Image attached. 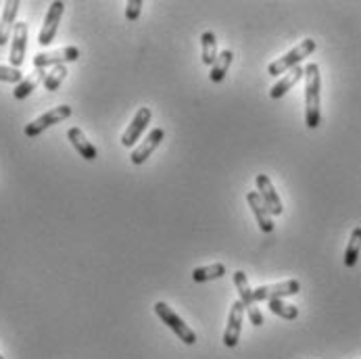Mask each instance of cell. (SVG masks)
Instances as JSON below:
<instances>
[{
	"label": "cell",
	"mask_w": 361,
	"mask_h": 359,
	"mask_svg": "<svg viewBox=\"0 0 361 359\" xmlns=\"http://www.w3.org/2000/svg\"><path fill=\"white\" fill-rule=\"evenodd\" d=\"M319 90H322L319 65L317 63H310L305 67V123H307L310 130H315L322 123Z\"/></svg>",
	"instance_id": "1"
},
{
	"label": "cell",
	"mask_w": 361,
	"mask_h": 359,
	"mask_svg": "<svg viewBox=\"0 0 361 359\" xmlns=\"http://www.w3.org/2000/svg\"><path fill=\"white\" fill-rule=\"evenodd\" d=\"M315 47H317L315 40L305 38V40H303L299 47H295L293 51H288L284 56L271 61V63L267 65V73H269V75H284V73H288L290 69L299 67V63H301L305 56H310L311 52L315 51Z\"/></svg>",
	"instance_id": "2"
},
{
	"label": "cell",
	"mask_w": 361,
	"mask_h": 359,
	"mask_svg": "<svg viewBox=\"0 0 361 359\" xmlns=\"http://www.w3.org/2000/svg\"><path fill=\"white\" fill-rule=\"evenodd\" d=\"M155 313L161 317V322L169 328V330H173V334L184 343V345H195L197 343V332L173 311V309L169 308L167 303H163V301H159L155 305Z\"/></svg>",
	"instance_id": "3"
},
{
	"label": "cell",
	"mask_w": 361,
	"mask_h": 359,
	"mask_svg": "<svg viewBox=\"0 0 361 359\" xmlns=\"http://www.w3.org/2000/svg\"><path fill=\"white\" fill-rule=\"evenodd\" d=\"M69 115H71V107L69 104H59V107H54L51 111H47L44 115H40L38 119H34L32 123H27L23 132H25L27 138H36V136H40L44 130H49L54 123L65 121Z\"/></svg>",
	"instance_id": "4"
},
{
	"label": "cell",
	"mask_w": 361,
	"mask_h": 359,
	"mask_svg": "<svg viewBox=\"0 0 361 359\" xmlns=\"http://www.w3.org/2000/svg\"><path fill=\"white\" fill-rule=\"evenodd\" d=\"M301 291V282L299 280H284L278 284H267V286H259L253 291V301H271V299H284V297H293L299 295Z\"/></svg>",
	"instance_id": "5"
},
{
	"label": "cell",
	"mask_w": 361,
	"mask_h": 359,
	"mask_svg": "<svg viewBox=\"0 0 361 359\" xmlns=\"http://www.w3.org/2000/svg\"><path fill=\"white\" fill-rule=\"evenodd\" d=\"M80 59V49L78 47H63L56 51L38 52L34 56V67L36 69H49V67H56V65H65V63H73Z\"/></svg>",
	"instance_id": "6"
},
{
	"label": "cell",
	"mask_w": 361,
	"mask_h": 359,
	"mask_svg": "<svg viewBox=\"0 0 361 359\" xmlns=\"http://www.w3.org/2000/svg\"><path fill=\"white\" fill-rule=\"evenodd\" d=\"M151 119H153V111H151L149 107H140V109L136 111L132 123L128 126V130L121 134V145L128 147V149L134 147V145L140 140V136L145 134V130L149 128Z\"/></svg>",
	"instance_id": "7"
},
{
	"label": "cell",
	"mask_w": 361,
	"mask_h": 359,
	"mask_svg": "<svg viewBox=\"0 0 361 359\" xmlns=\"http://www.w3.org/2000/svg\"><path fill=\"white\" fill-rule=\"evenodd\" d=\"M63 13H65V4H63L61 0H54L51 6H49V13H47V17H44L42 30H40V36H38V44H40V47H49V44H52Z\"/></svg>",
	"instance_id": "8"
},
{
	"label": "cell",
	"mask_w": 361,
	"mask_h": 359,
	"mask_svg": "<svg viewBox=\"0 0 361 359\" xmlns=\"http://www.w3.org/2000/svg\"><path fill=\"white\" fill-rule=\"evenodd\" d=\"M243 317H245V305L243 301H232V308L228 313V326H226V332H224V345L234 349L238 345V339H240V328H243Z\"/></svg>",
	"instance_id": "9"
},
{
	"label": "cell",
	"mask_w": 361,
	"mask_h": 359,
	"mask_svg": "<svg viewBox=\"0 0 361 359\" xmlns=\"http://www.w3.org/2000/svg\"><path fill=\"white\" fill-rule=\"evenodd\" d=\"M25 51H27V23L25 21H17L13 38H11V54H8L11 67L19 69L23 65Z\"/></svg>",
	"instance_id": "10"
},
{
	"label": "cell",
	"mask_w": 361,
	"mask_h": 359,
	"mask_svg": "<svg viewBox=\"0 0 361 359\" xmlns=\"http://www.w3.org/2000/svg\"><path fill=\"white\" fill-rule=\"evenodd\" d=\"M255 184H257L259 197H261V201L265 203V207L269 209V213H271V215H282V213H284L282 199L278 197V193H276L271 180H269L265 174H259L257 178H255Z\"/></svg>",
	"instance_id": "11"
},
{
	"label": "cell",
	"mask_w": 361,
	"mask_h": 359,
	"mask_svg": "<svg viewBox=\"0 0 361 359\" xmlns=\"http://www.w3.org/2000/svg\"><path fill=\"white\" fill-rule=\"evenodd\" d=\"M163 138H165L163 128H155V130H151V132H149V136L145 138V142L132 151V154H130V161H132L134 165H142L151 154L155 153L157 147L163 142Z\"/></svg>",
	"instance_id": "12"
},
{
	"label": "cell",
	"mask_w": 361,
	"mask_h": 359,
	"mask_svg": "<svg viewBox=\"0 0 361 359\" xmlns=\"http://www.w3.org/2000/svg\"><path fill=\"white\" fill-rule=\"evenodd\" d=\"M247 203H249L251 211H253V215H255V219H257L259 230H261V232H265V234L274 232V219H271V213H269V209L265 207V203L261 201V197H259L257 190H251V193L247 195Z\"/></svg>",
	"instance_id": "13"
},
{
	"label": "cell",
	"mask_w": 361,
	"mask_h": 359,
	"mask_svg": "<svg viewBox=\"0 0 361 359\" xmlns=\"http://www.w3.org/2000/svg\"><path fill=\"white\" fill-rule=\"evenodd\" d=\"M19 6H21L19 0H8L4 4V13H2V19H0V47H4L13 38L15 25H17L15 19H17Z\"/></svg>",
	"instance_id": "14"
},
{
	"label": "cell",
	"mask_w": 361,
	"mask_h": 359,
	"mask_svg": "<svg viewBox=\"0 0 361 359\" xmlns=\"http://www.w3.org/2000/svg\"><path fill=\"white\" fill-rule=\"evenodd\" d=\"M305 78V67H295V69H290L288 73H284L282 75V80H278L274 86H271V90H269V97L274 99V101H278V99H282L295 84H299L301 80Z\"/></svg>",
	"instance_id": "15"
},
{
	"label": "cell",
	"mask_w": 361,
	"mask_h": 359,
	"mask_svg": "<svg viewBox=\"0 0 361 359\" xmlns=\"http://www.w3.org/2000/svg\"><path fill=\"white\" fill-rule=\"evenodd\" d=\"M67 138H69V142L73 145V149L82 154L86 161H94V159L99 157L97 147L86 138V134H84L80 128H69V130H67Z\"/></svg>",
	"instance_id": "16"
},
{
	"label": "cell",
	"mask_w": 361,
	"mask_h": 359,
	"mask_svg": "<svg viewBox=\"0 0 361 359\" xmlns=\"http://www.w3.org/2000/svg\"><path fill=\"white\" fill-rule=\"evenodd\" d=\"M47 75H49V71H47V69H36L34 73H30L27 78H23V82H21V84H17V86H15L13 97H15L17 101L27 99V97H30V95L40 86V84H44Z\"/></svg>",
	"instance_id": "17"
},
{
	"label": "cell",
	"mask_w": 361,
	"mask_h": 359,
	"mask_svg": "<svg viewBox=\"0 0 361 359\" xmlns=\"http://www.w3.org/2000/svg\"><path fill=\"white\" fill-rule=\"evenodd\" d=\"M232 59H234V52L232 51L219 52V56H217L215 65L211 67V73H209V80H211L213 84H219V82L226 78V73H228V69H230V65H232Z\"/></svg>",
	"instance_id": "18"
},
{
	"label": "cell",
	"mask_w": 361,
	"mask_h": 359,
	"mask_svg": "<svg viewBox=\"0 0 361 359\" xmlns=\"http://www.w3.org/2000/svg\"><path fill=\"white\" fill-rule=\"evenodd\" d=\"M217 56H219V52H217V38H215V34L213 32H203V36H201V59H203V63L209 65V67H213Z\"/></svg>",
	"instance_id": "19"
},
{
	"label": "cell",
	"mask_w": 361,
	"mask_h": 359,
	"mask_svg": "<svg viewBox=\"0 0 361 359\" xmlns=\"http://www.w3.org/2000/svg\"><path fill=\"white\" fill-rule=\"evenodd\" d=\"M226 276V265L224 263H211L205 267H195L192 269V280L195 282H211V280H217V278H224Z\"/></svg>",
	"instance_id": "20"
},
{
	"label": "cell",
	"mask_w": 361,
	"mask_h": 359,
	"mask_svg": "<svg viewBox=\"0 0 361 359\" xmlns=\"http://www.w3.org/2000/svg\"><path fill=\"white\" fill-rule=\"evenodd\" d=\"M234 284H236V291H238V295H240V301H243L245 309L255 305V301H253V288L249 286L247 274H245L243 269L234 272Z\"/></svg>",
	"instance_id": "21"
},
{
	"label": "cell",
	"mask_w": 361,
	"mask_h": 359,
	"mask_svg": "<svg viewBox=\"0 0 361 359\" xmlns=\"http://www.w3.org/2000/svg\"><path fill=\"white\" fill-rule=\"evenodd\" d=\"M361 253V228H355L351 232V238H349V245H347V251H345V265L347 267H353L357 263Z\"/></svg>",
	"instance_id": "22"
},
{
	"label": "cell",
	"mask_w": 361,
	"mask_h": 359,
	"mask_svg": "<svg viewBox=\"0 0 361 359\" xmlns=\"http://www.w3.org/2000/svg\"><path fill=\"white\" fill-rule=\"evenodd\" d=\"M267 305H269L271 313H276L282 320H297L299 317V308L284 303V299H271V301H267Z\"/></svg>",
	"instance_id": "23"
},
{
	"label": "cell",
	"mask_w": 361,
	"mask_h": 359,
	"mask_svg": "<svg viewBox=\"0 0 361 359\" xmlns=\"http://www.w3.org/2000/svg\"><path fill=\"white\" fill-rule=\"evenodd\" d=\"M67 67L65 65H56V67H51V71H49V75H47V80H44V88L49 90V92H54V90H59V86L65 82V78H67Z\"/></svg>",
	"instance_id": "24"
},
{
	"label": "cell",
	"mask_w": 361,
	"mask_h": 359,
	"mask_svg": "<svg viewBox=\"0 0 361 359\" xmlns=\"http://www.w3.org/2000/svg\"><path fill=\"white\" fill-rule=\"evenodd\" d=\"M0 82H8V84H21L23 82V73L21 69H15V67H6V65H0Z\"/></svg>",
	"instance_id": "25"
},
{
	"label": "cell",
	"mask_w": 361,
	"mask_h": 359,
	"mask_svg": "<svg viewBox=\"0 0 361 359\" xmlns=\"http://www.w3.org/2000/svg\"><path fill=\"white\" fill-rule=\"evenodd\" d=\"M142 13V0H128L126 2V19L136 21Z\"/></svg>",
	"instance_id": "26"
},
{
	"label": "cell",
	"mask_w": 361,
	"mask_h": 359,
	"mask_svg": "<svg viewBox=\"0 0 361 359\" xmlns=\"http://www.w3.org/2000/svg\"><path fill=\"white\" fill-rule=\"evenodd\" d=\"M247 313H249V320H251V324L253 326H263V315H261V311H259V308H255V305H251V308L245 309Z\"/></svg>",
	"instance_id": "27"
},
{
	"label": "cell",
	"mask_w": 361,
	"mask_h": 359,
	"mask_svg": "<svg viewBox=\"0 0 361 359\" xmlns=\"http://www.w3.org/2000/svg\"><path fill=\"white\" fill-rule=\"evenodd\" d=\"M0 359H4V355H0Z\"/></svg>",
	"instance_id": "28"
}]
</instances>
